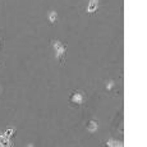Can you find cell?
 <instances>
[{
	"mask_svg": "<svg viewBox=\"0 0 147 147\" xmlns=\"http://www.w3.org/2000/svg\"><path fill=\"white\" fill-rule=\"evenodd\" d=\"M53 49L55 51V56L59 60L60 65H64V60H65V54H67V46L59 40H51Z\"/></svg>",
	"mask_w": 147,
	"mask_h": 147,
	"instance_id": "1",
	"label": "cell"
},
{
	"mask_svg": "<svg viewBox=\"0 0 147 147\" xmlns=\"http://www.w3.org/2000/svg\"><path fill=\"white\" fill-rule=\"evenodd\" d=\"M69 101L74 105H83L86 101V96H84L83 91H73V94L69 97Z\"/></svg>",
	"mask_w": 147,
	"mask_h": 147,
	"instance_id": "2",
	"label": "cell"
},
{
	"mask_svg": "<svg viewBox=\"0 0 147 147\" xmlns=\"http://www.w3.org/2000/svg\"><path fill=\"white\" fill-rule=\"evenodd\" d=\"M98 5H100V1L98 0H90L88 4H87V13L88 14H95L98 9Z\"/></svg>",
	"mask_w": 147,
	"mask_h": 147,
	"instance_id": "3",
	"label": "cell"
},
{
	"mask_svg": "<svg viewBox=\"0 0 147 147\" xmlns=\"http://www.w3.org/2000/svg\"><path fill=\"white\" fill-rule=\"evenodd\" d=\"M0 146H12V141L10 137H8L5 133L0 134Z\"/></svg>",
	"mask_w": 147,
	"mask_h": 147,
	"instance_id": "4",
	"label": "cell"
},
{
	"mask_svg": "<svg viewBox=\"0 0 147 147\" xmlns=\"http://www.w3.org/2000/svg\"><path fill=\"white\" fill-rule=\"evenodd\" d=\"M97 129H98V124H97V121H95V120H90V121H88V124H87V131H88L90 133H95V132H97Z\"/></svg>",
	"mask_w": 147,
	"mask_h": 147,
	"instance_id": "5",
	"label": "cell"
},
{
	"mask_svg": "<svg viewBox=\"0 0 147 147\" xmlns=\"http://www.w3.org/2000/svg\"><path fill=\"white\" fill-rule=\"evenodd\" d=\"M106 146H109V147H121L123 146V142H121V141L109 140V141H106Z\"/></svg>",
	"mask_w": 147,
	"mask_h": 147,
	"instance_id": "6",
	"label": "cell"
},
{
	"mask_svg": "<svg viewBox=\"0 0 147 147\" xmlns=\"http://www.w3.org/2000/svg\"><path fill=\"white\" fill-rule=\"evenodd\" d=\"M56 21H58V12H55V10H51V12L49 13V22L51 24H55Z\"/></svg>",
	"mask_w": 147,
	"mask_h": 147,
	"instance_id": "7",
	"label": "cell"
},
{
	"mask_svg": "<svg viewBox=\"0 0 147 147\" xmlns=\"http://www.w3.org/2000/svg\"><path fill=\"white\" fill-rule=\"evenodd\" d=\"M114 81H107V83H106V90L107 91H111L113 90V87H114Z\"/></svg>",
	"mask_w": 147,
	"mask_h": 147,
	"instance_id": "8",
	"label": "cell"
},
{
	"mask_svg": "<svg viewBox=\"0 0 147 147\" xmlns=\"http://www.w3.org/2000/svg\"><path fill=\"white\" fill-rule=\"evenodd\" d=\"M0 91H1V87H0Z\"/></svg>",
	"mask_w": 147,
	"mask_h": 147,
	"instance_id": "9",
	"label": "cell"
},
{
	"mask_svg": "<svg viewBox=\"0 0 147 147\" xmlns=\"http://www.w3.org/2000/svg\"><path fill=\"white\" fill-rule=\"evenodd\" d=\"M0 42H1V38H0Z\"/></svg>",
	"mask_w": 147,
	"mask_h": 147,
	"instance_id": "10",
	"label": "cell"
}]
</instances>
